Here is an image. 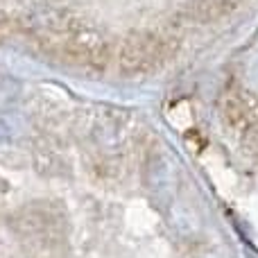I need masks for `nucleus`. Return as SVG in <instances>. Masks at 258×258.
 I'll use <instances>...</instances> for the list:
<instances>
[{
  "label": "nucleus",
  "instance_id": "f257e3e1",
  "mask_svg": "<svg viewBox=\"0 0 258 258\" xmlns=\"http://www.w3.org/2000/svg\"><path fill=\"white\" fill-rule=\"evenodd\" d=\"M177 52V43L168 41L161 34L136 32L127 36L118 50V68L125 75H145L159 71L170 57Z\"/></svg>",
  "mask_w": 258,
  "mask_h": 258
},
{
  "label": "nucleus",
  "instance_id": "f03ea898",
  "mask_svg": "<svg viewBox=\"0 0 258 258\" xmlns=\"http://www.w3.org/2000/svg\"><path fill=\"white\" fill-rule=\"evenodd\" d=\"M63 52L73 63L82 68H93V71H104L111 59V48L107 41L98 39L91 32H77L66 45Z\"/></svg>",
  "mask_w": 258,
  "mask_h": 258
},
{
  "label": "nucleus",
  "instance_id": "7ed1b4c3",
  "mask_svg": "<svg viewBox=\"0 0 258 258\" xmlns=\"http://www.w3.org/2000/svg\"><path fill=\"white\" fill-rule=\"evenodd\" d=\"M7 188H9V186H7V181H5V179L0 177V192H5V190H7Z\"/></svg>",
  "mask_w": 258,
  "mask_h": 258
}]
</instances>
